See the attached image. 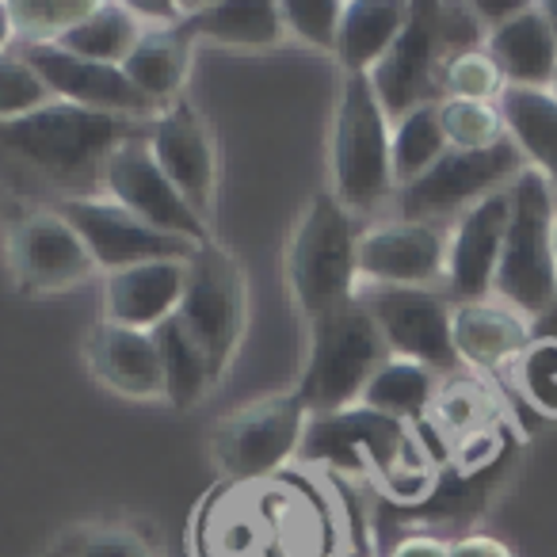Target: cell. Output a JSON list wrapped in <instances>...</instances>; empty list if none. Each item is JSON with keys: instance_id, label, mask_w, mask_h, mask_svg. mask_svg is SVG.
Here are the masks:
<instances>
[{"instance_id": "obj_25", "label": "cell", "mask_w": 557, "mask_h": 557, "mask_svg": "<svg viewBox=\"0 0 557 557\" xmlns=\"http://www.w3.org/2000/svg\"><path fill=\"white\" fill-rule=\"evenodd\" d=\"M405 20H409V4L401 0H348L341 39H336L344 73H371L397 42Z\"/></svg>"}, {"instance_id": "obj_7", "label": "cell", "mask_w": 557, "mask_h": 557, "mask_svg": "<svg viewBox=\"0 0 557 557\" xmlns=\"http://www.w3.org/2000/svg\"><path fill=\"white\" fill-rule=\"evenodd\" d=\"M306 424H310V412L302 409L298 394L260 397L218 420L210 432V455L218 470L237 485L268 481L302 450Z\"/></svg>"}, {"instance_id": "obj_27", "label": "cell", "mask_w": 557, "mask_h": 557, "mask_svg": "<svg viewBox=\"0 0 557 557\" xmlns=\"http://www.w3.org/2000/svg\"><path fill=\"white\" fill-rule=\"evenodd\" d=\"M146 39V24L131 12L126 0H108V4H96V12L81 27H73L58 47L70 50L77 58L100 65H119L134 54V47Z\"/></svg>"}, {"instance_id": "obj_1", "label": "cell", "mask_w": 557, "mask_h": 557, "mask_svg": "<svg viewBox=\"0 0 557 557\" xmlns=\"http://www.w3.org/2000/svg\"><path fill=\"white\" fill-rule=\"evenodd\" d=\"M141 134H149L146 119L103 115L54 100L42 111L0 123V164L62 195V202L100 199L108 161Z\"/></svg>"}, {"instance_id": "obj_3", "label": "cell", "mask_w": 557, "mask_h": 557, "mask_svg": "<svg viewBox=\"0 0 557 557\" xmlns=\"http://www.w3.org/2000/svg\"><path fill=\"white\" fill-rule=\"evenodd\" d=\"M508 195L511 218L493 290L500 295L504 306L519 310L523 318L527 313H546L557 302V191L542 172L527 169L508 187Z\"/></svg>"}, {"instance_id": "obj_29", "label": "cell", "mask_w": 557, "mask_h": 557, "mask_svg": "<svg viewBox=\"0 0 557 557\" xmlns=\"http://www.w3.org/2000/svg\"><path fill=\"white\" fill-rule=\"evenodd\" d=\"M394 184L397 191L432 172L443 157L450 153V141L440 123V103H424V108L409 111L405 119L394 123Z\"/></svg>"}, {"instance_id": "obj_38", "label": "cell", "mask_w": 557, "mask_h": 557, "mask_svg": "<svg viewBox=\"0 0 557 557\" xmlns=\"http://www.w3.org/2000/svg\"><path fill=\"white\" fill-rule=\"evenodd\" d=\"M523 9H527V0H504V4H496V0H478V4H473V12H478L485 35L496 32L500 24H508V20L519 16Z\"/></svg>"}, {"instance_id": "obj_8", "label": "cell", "mask_w": 557, "mask_h": 557, "mask_svg": "<svg viewBox=\"0 0 557 557\" xmlns=\"http://www.w3.org/2000/svg\"><path fill=\"white\" fill-rule=\"evenodd\" d=\"M527 172V161L511 138L488 149H450L432 172L397 191V210L405 222H443L458 210H473L488 195L508 191Z\"/></svg>"}, {"instance_id": "obj_9", "label": "cell", "mask_w": 557, "mask_h": 557, "mask_svg": "<svg viewBox=\"0 0 557 557\" xmlns=\"http://www.w3.org/2000/svg\"><path fill=\"white\" fill-rule=\"evenodd\" d=\"M302 458L310 462H336V466H374L382 478L412 481L420 478V455L409 428L401 420H389L363 405L336 417H310L302 435Z\"/></svg>"}, {"instance_id": "obj_30", "label": "cell", "mask_w": 557, "mask_h": 557, "mask_svg": "<svg viewBox=\"0 0 557 557\" xmlns=\"http://www.w3.org/2000/svg\"><path fill=\"white\" fill-rule=\"evenodd\" d=\"M96 12V0H12V24L24 47L62 42Z\"/></svg>"}, {"instance_id": "obj_39", "label": "cell", "mask_w": 557, "mask_h": 557, "mask_svg": "<svg viewBox=\"0 0 557 557\" xmlns=\"http://www.w3.org/2000/svg\"><path fill=\"white\" fill-rule=\"evenodd\" d=\"M394 557H450V546L432 534H412L394 549Z\"/></svg>"}, {"instance_id": "obj_33", "label": "cell", "mask_w": 557, "mask_h": 557, "mask_svg": "<svg viewBox=\"0 0 557 557\" xmlns=\"http://www.w3.org/2000/svg\"><path fill=\"white\" fill-rule=\"evenodd\" d=\"M47 103H54V96L42 85L39 73L24 58L0 54V123H12V119L42 111Z\"/></svg>"}, {"instance_id": "obj_24", "label": "cell", "mask_w": 557, "mask_h": 557, "mask_svg": "<svg viewBox=\"0 0 557 557\" xmlns=\"http://www.w3.org/2000/svg\"><path fill=\"white\" fill-rule=\"evenodd\" d=\"M496 111H500L511 146L557 191V96L542 88H504Z\"/></svg>"}, {"instance_id": "obj_34", "label": "cell", "mask_w": 557, "mask_h": 557, "mask_svg": "<svg viewBox=\"0 0 557 557\" xmlns=\"http://www.w3.org/2000/svg\"><path fill=\"white\" fill-rule=\"evenodd\" d=\"M278 9H283V24H287L290 35H298L318 50H336L344 0H287Z\"/></svg>"}, {"instance_id": "obj_42", "label": "cell", "mask_w": 557, "mask_h": 557, "mask_svg": "<svg viewBox=\"0 0 557 557\" xmlns=\"http://www.w3.org/2000/svg\"><path fill=\"white\" fill-rule=\"evenodd\" d=\"M554 256H557V230H554Z\"/></svg>"}, {"instance_id": "obj_2", "label": "cell", "mask_w": 557, "mask_h": 557, "mask_svg": "<svg viewBox=\"0 0 557 557\" xmlns=\"http://www.w3.org/2000/svg\"><path fill=\"white\" fill-rule=\"evenodd\" d=\"M389 348L367 306L348 302L310 321V359H306L298 401L310 417H336L363 401V389L389 363Z\"/></svg>"}, {"instance_id": "obj_35", "label": "cell", "mask_w": 557, "mask_h": 557, "mask_svg": "<svg viewBox=\"0 0 557 557\" xmlns=\"http://www.w3.org/2000/svg\"><path fill=\"white\" fill-rule=\"evenodd\" d=\"M54 557H153V549L126 527H85V531H73Z\"/></svg>"}, {"instance_id": "obj_10", "label": "cell", "mask_w": 557, "mask_h": 557, "mask_svg": "<svg viewBox=\"0 0 557 557\" xmlns=\"http://www.w3.org/2000/svg\"><path fill=\"white\" fill-rule=\"evenodd\" d=\"M447 58H455V50H450L447 35H443L440 4H409V20H405L397 42L367 73L382 111L397 123V119L424 108V103H440V73L447 65Z\"/></svg>"}, {"instance_id": "obj_28", "label": "cell", "mask_w": 557, "mask_h": 557, "mask_svg": "<svg viewBox=\"0 0 557 557\" xmlns=\"http://www.w3.org/2000/svg\"><path fill=\"white\" fill-rule=\"evenodd\" d=\"M435 371L409 359H389L379 374L371 379V386L363 389V409L382 412L389 420H417L428 412V405L435 401Z\"/></svg>"}, {"instance_id": "obj_4", "label": "cell", "mask_w": 557, "mask_h": 557, "mask_svg": "<svg viewBox=\"0 0 557 557\" xmlns=\"http://www.w3.org/2000/svg\"><path fill=\"white\" fill-rule=\"evenodd\" d=\"M356 248L359 233L356 222H351V210L333 191L313 195L310 207L298 218L287 248L290 290H295L298 310L310 321L359 298Z\"/></svg>"}, {"instance_id": "obj_32", "label": "cell", "mask_w": 557, "mask_h": 557, "mask_svg": "<svg viewBox=\"0 0 557 557\" xmlns=\"http://www.w3.org/2000/svg\"><path fill=\"white\" fill-rule=\"evenodd\" d=\"M440 123H443V134H447L450 149H488L508 138L496 103L440 100Z\"/></svg>"}, {"instance_id": "obj_40", "label": "cell", "mask_w": 557, "mask_h": 557, "mask_svg": "<svg viewBox=\"0 0 557 557\" xmlns=\"http://www.w3.org/2000/svg\"><path fill=\"white\" fill-rule=\"evenodd\" d=\"M16 39V24H12V4L0 0V54L9 50V42Z\"/></svg>"}, {"instance_id": "obj_17", "label": "cell", "mask_w": 557, "mask_h": 557, "mask_svg": "<svg viewBox=\"0 0 557 557\" xmlns=\"http://www.w3.org/2000/svg\"><path fill=\"white\" fill-rule=\"evenodd\" d=\"M149 153L161 164L164 176L176 184V191L207 218L214 207L218 161L214 138L191 103L176 100L172 108L157 111V119L149 123Z\"/></svg>"}, {"instance_id": "obj_5", "label": "cell", "mask_w": 557, "mask_h": 557, "mask_svg": "<svg viewBox=\"0 0 557 557\" xmlns=\"http://www.w3.org/2000/svg\"><path fill=\"white\" fill-rule=\"evenodd\" d=\"M394 126L367 73H344L333 119V195L348 210H371L394 191Z\"/></svg>"}, {"instance_id": "obj_23", "label": "cell", "mask_w": 557, "mask_h": 557, "mask_svg": "<svg viewBox=\"0 0 557 557\" xmlns=\"http://www.w3.org/2000/svg\"><path fill=\"white\" fill-rule=\"evenodd\" d=\"M180 32L191 42L210 39L237 50H268L283 39V9L271 0H218V4H199L191 16H184Z\"/></svg>"}, {"instance_id": "obj_14", "label": "cell", "mask_w": 557, "mask_h": 557, "mask_svg": "<svg viewBox=\"0 0 557 557\" xmlns=\"http://www.w3.org/2000/svg\"><path fill=\"white\" fill-rule=\"evenodd\" d=\"M103 195L111 202H119V207H126L134 218H141L146 225L169 233V237H184L191 245H207L210 240L207 218L176 191V184L153 161L149 134L111 157L108 172H103Z\"/></svg>"}, {"instance_id": "obj_15", "label": "cell", "mask_w": 557, "mask_h": 557, "mask_svg": "<svg viewBox=\"0 0 557 557\" xmlns=\"http://www.w3.org/2000/svg\"><path fill=\"white\" fill-rule=\"evenodd\" d=\"M450 233L440 222H386L359 237L356 268L371 287H412L428 290L447 278Z\"/></svg>"}, {"instance_id": "obj_26", "label": "cell", "mask_w": 557, "mask_h": 557, "mask_svg": "<svg viewBox=\"0 0 557 557\" xmlns=\"http://www.w3.org/2000/svg\"><path fill=\"white\" fill-rule=\"evenodd\" d=\"M191 47L195 42L180 27L146 32V39L123 62V73L153 108L164 111L180 100V88H184L187 70H191Z\"/></svg>"}, {"instance_id": "obj_11", "label": "cell", "mask_w": 557, "mask_h": 557, "mask_svg": "<svg viewBox=\"0 0 557 557\" xmlns=\"http://www.w3.org/2000/svg\"><path fill=\"white\" fill-rule=\"evenodd\" d=\"M9 263L24 295H65L96 275V260L58 207H35L12 222Z\"/></svg>"}, {"instance_id": "obj_41", "label": "cell", "mask_w": 557, "mask_h": 557, "mask_svg": "<svg viewBox=\"0 0 557 557\" xmlns=\"http://www.w3.org/2000/svg\"><path fill=\"white\" fill-rule=\"evenodd\" d=\"M539 9H542V16H546L549 32H554V39H557V0H546V4H539Z\"/></svg>"}, {"instance_id": "obj_36", "label": "cell", "mask_w": 557, "mask_h": 557, "mask_svg": "<svg viewBox=\"0 0 557 557\" xmlns=\"http://www.w3.org/2000/svg\"><path fill=\"white\" fill-rule=\"evenodd\" d=\"M519 374L531 405L546 417H557V341H539L519 356Z\"/></svg>"}, {"instance_id": "obj_20", "label": "cell", "mask_w": 557, "mask_h": 557, "mask_svg": "<svg viewBox=\"0 0 557 557\" xmlns=\"http://www.w3.org/2000/svg\"><path fill=\"white\" fill-rule=\"evenodd\" d=\"M85 359L88 371L115 394L134 397V401L164 397V367L153 333L100 321L85 341Z\"/></svg>"}, {"instance_id": "obj_18", "label": "cell", "mask_w": 557, "mask_h": 557, "mask_svg": "<svg viewBox=\"0 0 557 557\" xmlns=\"http://www.w3.org/2000/svg\"><path fill=\"white\" fill-rule=\"evenodd\" d=\"M511 195L496 191L458 218V230L447 245V287L462 302H481L493 290L500 268L504 237H508Z\"/></svg>"}, {"instance_id": "obj_19", "label": "cell", "mask_w": 557, "mask_h": 557, "mask_svg": "<svg viewBox=\"0 0 557 557\" xmlns=\"http://www.w3.org/2000/svg\"><path fill=\"white\" fill-rule=\"evenodd\" d=\"M184 287L187 260H157L115 271L103 283V321L153 333L180 310Z\"/></svg>"}, {"instance_id": "obj_21", "label": "cell", "mask_w": 557, "mask_h": 557, "mask_svg": "<svg viewBox=\"0 0 557 557\" xmlns=\"http://www.w3.org/2000/svg\"><path fill=\"white\" fill-rule=\"evenodd\" d=\"M488 58L500 70L508 88H542L549 92L557 81V39L549 32L539 4H527L519 16L485 35Z\"/></svg>"}, {"instance_id": "obj_37", "label": "cell", "mask_w": 557, "mask_h": 557, "mask_svg": "<svg viewBox=\"0 0 557 557\" xmlns=\"http://www.w3.org/2000/svg\"><path fill=\"white\" fill-rule=\"evenodd\" d=\"M450 557H511V549L493 534H466L450 546Z\"/></svg>"}, {"instance_id": "obj_13", "label": "cell", "mask_w": 557, "mask_h": 557, "mask_svg": "<svg viewBox=\"0 0 557 557\" xmlns=\"http://www.w3.org/2000/svg\"><path fill=\"white\" fill-rule=\"evenodd\" d=\"M62 218L81 233V240L92 252L96 268L115 275V271L138 268V263L157 260H191L199 245L184 237H169V233L153 230L141 218H134L126 207L111 202L108 195L100 199H70L58 202Z\"/></svg>"}, {"instance_id": "obj_6", "label": "cell", "mask_w": 557, "mask_h": 557, "mask_svg": "<svg viewBox=\"0 0 557 557\" xmlns=\"http://www.w3.org/2000/svg\"><path fill=\"white\" fill-rule=\"evenodd\" d=\"M245 271L222 245H214V240L199 245V252L187 260L184 302L172 318L180 321L184 336L207 359L214 382H222V374L230 371L233 351L245 336Z\"/></svg>"}, {"instance_id": "obj_22", "label": "cell", "mask_w": 557, "mask_h": 557, "mask_svg": "<svg viewBox=\"0 0 557 557\" xmlns=\"http://www.w3.org/2000/svg\"><path fill=\"white\" fill-rule=\"evenodd\" d=\"M527 348H531V333L519 310L504 302H485V298L455 306V351L462 363L496 371L519 359Z\"/></svg>"}, {"instance_id": "obj_12", "label": "cell", "mask_w": 557, "mask_h": 557, "mask_svg": "<svg viewBox=\"0 0 557 557\" xmlns=\"http://www.w3.org/2000/svg\"><path fill=\"white\" fill-rule=\"evenodd\" d=\"M359 302L374 318L394 359H409L435 374L462 363L455 351V310L443 295L412 287H371L359 295Z\"/></svg>"}, {"instance_id": "obj_31", "label": "cell", "mask_w": 557, "mask_h": 557, "mask_svg": "<svg viewBox=\"0 0 557 557\" xmlns=\"http://www.w3.org/2000/svg\"><path fill=\"white\" fill-rule=\"evenodd\" d=\"M504 77L496 62L488 58L485 47L462 50V54L447 58L440 73V92L443 100H473V103H496L504 92Z\"/></svg>"}, {"instance_id": "obj_16", "label": "cell", "mask_w": 557, "mask_h": 557, "mask_svg": "<svg viewBox=\"0 0 557 557\" xmlns=\"http://www.w3.org/2000/svg\"><path fill=\"white\" fill-rule=\"evenodd\" d=\"M24 58L35 73L42 77V85L50 88V96L62 103L85 111H103V115H123V119H149L153 115V103L131 85L119 65H100L77 58L70 50H62L58 42L47 47H24Z\"/></svg>"}]
</instances>
